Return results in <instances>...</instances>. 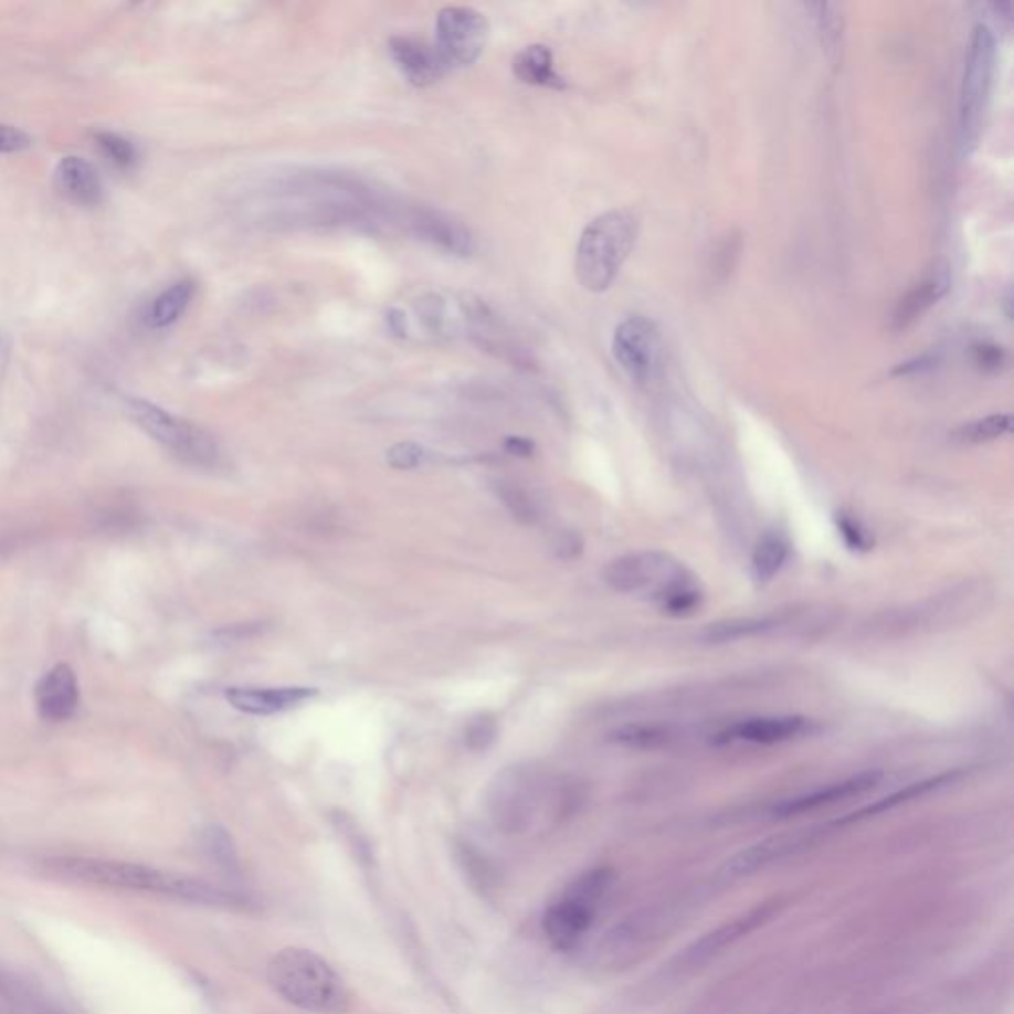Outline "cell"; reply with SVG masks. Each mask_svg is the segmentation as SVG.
I'll return each mask as SVG.
<instances>
[{"label":"cell","instance_id":"1","mask_svg":"<svg viewBox=\"0 0 1014 1014\" xmlns=\"http://www.w3.org/2000/svg\"><path fill=\"white\" fill-rule=\"evenodd\" d=\"M44 870L57 880L102 886L114 890L141 891L163 896L169 900L189 901L209 908L242 909L249 900L236 891L214 886L182 874L159 870L134 862L102 860V858H52Z\"/></svg>","mask_w":1014,"mask_h":1014},{"label":"cell","instance_id":"2","mask_svg":"<svg viewBox=\"0 0 1014 1014\" xmlns=\"http://www.w3.org/2000/svg\"><path fill=\"white\" fill-rule=\"evenodd\" d=\"M268 983L286 1003L306 1013L347 1014L351 1008L344 976L311 949H279L270 959Z\"/></svg>","mask_w":1014,"mask_h":1014},{"label":"cell","instance_id":"3","mask_svg":"<svg viewBox=\"0 0 1014 1014\" xmlns=\"http://www.w3.org/2000/svg\"><path fill=\"white\" fill-rule=\"evenodd\" d=\"M638 230V216L626 209L604 212L584 226L577 244L574 272L587 292L603 294L613 286L636 244Z\"/></svg>","mask_w":1014,"mask_h":1014},{"label":"cell","instance_id":"4","mask_svg":"<svg viewBox=\"0 0 1014 1014\" xmlns=\"http://www.w3.org/2000/svg\"><path fill=\"white\" fill-rule=\"evenodd\" d=\"M613 886L614 872L611 868H593L577 876L563 894L547 906L541 919V928L551 948L563 953L579 948L593 928L594 919Z\"/></svg>","mask_w":1014,"mask_h":1014},{"label":"cell","instance_id":"5","mask_svg":"<svg viewBox=\"0 0 1014 1014\" xmlns=\"http://www.w3.org/2000/svg\"><path fill=\"white\" fill-rule=\"evenodd\" d=\"M536 769L506 767L489 786L488 811L494 826L507 836H521L546 813L549 794Z\"/></svg>","mask_w":1014,"mask_h":1014},{"label":"cell","instance_id":"6","mask_svg":"<svg viewBox=\"0 0 1014 1014\" xmlns=\"http://www.w3.org/2000/svg\"><path fill=\"white\" fill-rule=\"evenodd\" d=\"M125 406L135 424L167 451L172 452L177 458L204 468H211L221 458L216 441L191 421L144 399H127Z\"/></svg>","mask_w":1014,"mask_h":1014},{"label":"cell","instance_id":"7","mask_svg":"<svg viewBox=\"0 0 1014 1014\" xmlns=\"http://www.w3.org/2000/svg\"><path fill=\"white\" fill-rule=\"evenodd\" d=\"M995 72V36L986 24H976L967 49L965 74L961 86L959 117H961V144L965 154L975 149L985 125L986 107L991 99Z\"/></svg>","mask_w":1014,"mask_h":1014},{"label":"cell","instance_id":"8","mask_svg":"<svg viewBox=\"0 0 1014 1014\" xmlns=\"http://www.w3.org/2000/svg\"><path fill=\"white\" fill-rule=\"evenodd\" d=\"M603 581L616 593H652L661 603L664 596L684 584L694 583V577L676 557L662 551H641L619 557L604 567Z\"/></svg>","mask_w":1014,"mask_h":1014},{"label":"cell","instance_id":"9","mask_svg":"<svg viewBox=\"0 0 1014 1014\" xmlns=\"http://www.w3.org/2000/svg\"><path fill=\"white\" fill-rule=\"evenodd\" d=\"M489 22L482 12L469 7H444L436 17V42L444 64L451 67L474 64L486 50Z\"/></svg>","mask_w":1014,"mask_h":1014},{"label":"cell","instance_id":"10","mask_svg":"<svg viewBox=\"0 0 1014 1014\" xmlns=\"http://www.w3.org/2000/svg\"><path fill=\"white\" fill-rule=\"evenodd\" d=\"M613 355L622 371L636 384H648L661 371L662 339L658 327L644 316L626 317L614 329Z\"/></svg>","mask_w":1014,"mask_h":1014},{"label":"cell","instance_id":"11","mask_svg":"<svg viewBox=\"0 0 1014 1014\" xmlns=\"http://www.w3.org/2000/svg\"><path fill=\"white\" fill-rule=\"evenodd\" d=\"M884 773L881 771H866L858 775L844 779L833 785L821 786L809 793L796 794L791 799H785L771 809V814L775 818H791L799 814L814 813L823 806H833L836 803H843L848 799H856L862 794L870 793L876 786L880 785Z\"/></svg>","mask_w":1014,"mask_h":1014},{"label":"cell","instance_id":"12","mask_svg":"<svg viewBox=\"0 0 1014 1014\" xmlns=\"http://www.w3.org/2000/svg\"><path fill=\"white\" fill-rule=\"evenodd\" d=\"M775 911V901H767V904H761V906L751 908L749 911H746V913L737 916V918L731 919L728 923H723V926H719V928L714 929V931H709L704 938L694 941V943L686 949V953L682 955L684 965L698 967L708 963L709 959L716 958L723 949H728L729 946H733V943L743 938V936L759 928V926L771 918Z\"/></svg>","mask_w":1014,"mask_h":1014},{"label":"cell","instance_id":"13","mask_svg":"<svg viewBox=\"0 0 1014 1014\" xmlns=\"http://www.w3.org/2000/svg\"><path fill=\"white\" fill-rule=\"evenodd\" d=\"M813 841V833H789L771 836L761 843L749 846L746 851L737 852L731 860L726 862L721 876L729 880L736 878H746L759 870H765L767 866L783 860L786 856H793L794 852L803 851Z\"/></svg>","mask_w":1014,"mask_h":1014},{"label":"cell","instance_id":"14","mask_svg":"<svg viewBox=\"0 0 1014 1014\" xmlns=\"http://www.w3.org/2000/svg\"><path fill=\"white\" fill-rule=\"evenodd\" d=\"M389 52L402 76L414 86H431L448 72V66L444 64L439 50L434 49V44H426L424 40L394 36L389 42Z\"/></svg>","mask_w":1014,"mask_h":1014},{"label":"cell","instance_id":"15","mask_svg":"<svg viewBox=\"0 0 1014 1014\" xmlns=\"http://www.w3.org/2000/svg\"><path fill=\"white\" fill-rule=\"evenodd\" d=\"M36 708L49 721H66L80 706V686L74 670L67 664H57L36 684Z\"/></svg>","mask_w":1014,"mask_h":1014},{"label":"cell","instance_id":"16","mask_svg":"<svg viewBox=\"0 0 1014 1014\" xmlns=\"http://www.w3.org/2000/svg\"><path fill=\"white\" fill-rule=\"evenodd\" d=\"M813 721L799 718V716H779V718H753L739 721L736 726L726 729L719 741L731 743H756V746H775L785 743L791 739L804 736L811 731Z\"/></svg>","mask_w":1014,"mask_h":1014},{"label":"cell","instance_id":"17","mask_svg":"<svg viewBox=\"0 0 1014 1014\" xmlns=\"http://www.w3.org/2000/svg\"><path fill=\"white\" fill-rule=\"evenodd\" d=\"M317 689L297 688H229L226 699L230 706L250 716H274L279 711L296 708L316 696Z\"/></svg>","mask_w":1014,"mask_h":1014},{"label":"cell","instance_id":"18","mask_svg":"<svg viewBox=\"0 0 1014 1014\" xmlns=\"http://www.w3.org/2000/svg\"><path fill=\"white\" fill-rule=\"evenodd\" d=\"M951 286L949 266L936 264L926 278L911 287L906 296L901 297L891 317V327L896 331H904L913 326L921 316L938 304L941 297L948 294Z\"/></svg>","mask_w":1014,"mask_h":1014},{"label":"cell","instance_id":"19","mask_svg":"<svg viewBox=\"0 0 1014 1014\" xmlns=\"http://www.w3.org/2000/svg\"><path fill=\"white\" fill-rule=\"evenodd\" d=\"M57 189L66 194L70 201L82 207H97L104 201V184L96 169L86 159L67 155L62 157L54 171Z\"/></svg>","mask_w":1014,"mask_h":1014},{"label":"cell","instance_id":"20","mask_svg":"<svg viewBox=\"0 0 1014 1014\" xmlns=\"http://www.w3.org/2000/svg\"><path fill=\"white\" fill-rule=\"evenodd\" d=\"M411 224L422 240H429L434 246L446 250L456 256H469L474 250V239L468 229L451 216L434 211H419L412 214Z\"/></svg>","mask_w":1014,"mask_h":1014},{"label":"cell","instance_id":"21","mask_svg":"<svg viewBox=\"0 0 1014 1014\" xmlns=\"http://www.w3.org/2000/svg\"><path fill=\"white\" fill-rule=\"evenodd\" d=\"M514 74L529 86L564 89L567 82L556 70L553 52L543 44H531L514 57Z\"/></svg>","mask_w":1014,"mask_h":1014},{"label":"cell","instance_id":"22","mask_svg":"<svg viewBox=\"0 0 1014 1014\" xmlns=\"http://www.w3.org/2000/svg\"><path fill=\"white\" fill-rule=\"evenodd\" d=\"M194 289L197 286L192 279H181L167 287L147 307V314H145L147 326L151 329H165V327H171L175 321H179L182 314L187 311V307L191 306Z\"/></svg>","mask_w":1014,"mask_h":1014},{"label":"cell","instance_id":"23","mask_svg":"<svg viewBox=\"0 0 1014 1014\" xmlns=\"http://www.w3.org/2000/svg\"><path fill=\"white\" fill-rule=\"evenodd\" d=\"M201 848L204 858L211 862L212 868L221 874L224 880L236 884L242 880L236 844L222 826H209L201 834Z\"/></svg>","mask_w":1014,"mask_h":1014},{"label":"cell","instance_id":"24","mask_svg":"<svg viewBox=\"0 0 1014 1014\" xmlns=\"http://www.w3.org/2000/svg\"><path fill=\"white\" fill-rule=\"evenodd\" d=\"M789 553H791V546L783 534L769 531L761 537L751 556V569H753L757 581L769 583L771 579H775L777 574L781 573V569L785 567Z\"/></svg>","mask_w":1014,"mask_h":1014},{"label":"cell","instance_id":"25","mask_svg":"<svg viewBox=\"0 0 1014 1014\" xmlns=\"http://www.w3.org/2000/svg\"><path fill=\"white\" fill-rule=\"evenodd\" d=\"M775 624L777 622L771 619H728V621L708 624L704 631L699 632V638L706 644L746 641V638H756L765 632L773 631Z\"/></svg>","mask_w":1014,"mask_h":1014},{"label":"cell","instance_id":"26","mask_svg":"<svg viewBox=\"0 0 1014 1014\" xmlns=\"http://www.w3.org/2000/svg\"><path fill=\"white\" fill-rule=\"evenodd\" d=\"M959 773H948V775L933 777V779H928V781H921V783H913V785L906 786L900 793H894L888 799H881L876 804H870L866 809H862L858 813L851 814L848 818H844L843 823H852V821H858V818H864V816H872V814L884 813V811H890L894 806L898 804L909 803V801H916L919 796L923 794L933 793L938 791L941 786L951 785L953 781H958Z\"/></svg>","mask_w":1014,"mask_h":1014},{"label":"cell","instance_id":"27","mask_svg":"<svg viewBox=\"0 0 1014 1014\" xmlns=\"http://www.w3.org/2000/svg\"><path fill=\"white\" fill-rule=\"evenodd\" d=\"M806 9L813 12L826 56L831 62H836L841 54V46H843V19L838 14V7L831 2H813V4H806Z\"/></svg>","mask_w":1014,"mask_h":1014},{"label":"cell","instance_id":"28","mask_svg":"<svg viewBox=\"0 0 1014 1014\" xmlns=\"http://www.w3.org/2000/svg\"><path fill=\"white\" fill-rule=\"evenodd\" d=\"M1013 429V419L1008 414H991L985 419L969 422L955 432V439L967 444H983L1005 436Z\"/></svg>","mask_w":1014,"mask_h":1014},{"label":"cell","instance_id":"29","mask_svg":"<svg viewBox=\"0 0 1014 1014\" xmlns=\"http://www.w3.org/2000/svg\"><path fill=\"white\" fill-rule=\"evenodd\" d=\"M496 494L499 501L506 506L507 511L516 517L519 524H536L539 519V509L536 501L527 494L526 489L519 488L511 482H498L496 484Z\"/></svg>","mask_w":1014,"mask_h":1014},{"label":"cell","instance_id":"30","mask_svg":"<svg viewBox=\"0 0 1014 1014\" xmlns=\"http://www.w3.org/2000/svg\"><path fill=\"white\" fill-rule=\"evenodd\" d=\"M611 741L619 746L631 747V749H656L670 741V733L668 729L656 728V726H626V728L616 729L611 736Z\"/></svg>","mask_w":1014,"mask_h":1014},{"label":"cell","instance_id":"31","mask_svg":"<svg viewBox=\"0 0 1014 1014\" xmlns=\"http://www.w3.org/2000/svg\"><path fill=\"white\" fill-rule=\"evenodd\" d=\"M96 144L102 149V154L106 155L107 159L119 169H134L139 161V154L135 145L129 139H125L124 135L114 134V131H97Z\"/></svg>","mask_w":1014,"mask_h":1014},{"label":"cell","instance_id":"32","mask_svg":"<svg viewBox=\"0 0 1014 1014\" xmlns=\"http://www.w3.org/2000/svg\"><path fill=\"white\" fill-rule=\"evenodd\" d=\"M498 739V723L496 719L489 718V716H479V718H474L468 723L466 728V733H464V741L466 746L472 751H488L489 747L496 743Z\"/></svg>","mask_w":1014,"mask_h":1014},{"label":"cell","instance_id":"33","mask_svg":"<svg viewBox=\"0 0 1014 1014\" xmlns=\"http://www.w3.org/2000/svg\"><path fill=\"white\" fill-rule=\"evenodd\" d=\"M739 252H741V236L739 234H729V236L719 242L718 250L714 254V262H711L714 278H728L729 274L736 268Z\"/></svg>","mask_w":1014,"mask_h":1014},{"label":"cell","instance_id":"34","mask_svg":"<svg viewBox=\"0 0 1014 1014\" xmlns=\"http://www.w3.org/2000/svg\"><path fill=\"white\" fill-rule=\"evenodd\" d=\"M424 448L414 442H397L387 451V462L394 469H414L424 462Z\"/></svg>","mask_w":1014,"mask_h":1014},{"label":"cell","instance_id":"35","mask_svg":"<svg viewBox=\"0 0 1014 1014\" xmlns=\"http://www.w3.org/2000/svg\"><path fill=\"white\" fill-rule=\"evenodd\" d=\"M458 854L460 860L464 864V868H466L469 876L474 880H478L482 888H489V881L494 878L492 864L486 858H482V854L476 848L468 846V844H462Z\"/></svg>","mask_w":1014,"mask_h":1014},{"label":"cell","instance_id":"36","mask_svg":"<svg viewBox=\"0 0 1014 1014\" xmlns=\"http://www.w3.org/2000/svg\"><path fill=\"white\" fill-rule=\"evenodd\" d=\"M32 145V137L14 125L0 124V155L20 154Z\"/></svg>","mask_w":1014,"mask_h":1014},{"label":"cell","instance_id":"37","mask_svg":"<svg viewBox=\"0 0 1014 1014\" xmlns=\"http://www.w3.org/2000/svg\"><path fill=\"white\" fill-rule=\"evenodd\" d=\"M836 524H838V531H841V536L844 537L846 546L851 547V549H858V551L870 549V536L862 529L858 521H854V519L848 516H841L836 519Z\"/></svg>","mask_w":1014,"mask_h":1014},{"label":"cell","instance_id":"38","mask_svg":"<svg viewBox=\"0 0 1014 1014\" xmlns=\"http://www.w3.org/2000/svg\"><path fill=\"white\" fill-rule=\"evenodd\" d=\"M973 359H975V365L981 371L993 373V371H999L1005 363V351L1001 347H996V345H976L975 349H973Z\"/></svg>","mask_w":1014,"mask_h":1014},{"label":"cell","instance_id":"39","mask_svg":"<svg viewBox=\"0 0 1014 1014\" xmlns=\"http://www.w3.org/2000/svg\"><path fill=\"white\" fill-rule=\"evenodd\" d=\"M444 304H442L441 297L431 296L421 302V317L424 321V326L432 329V331H439L442 327V321H444Z\"/></svg>","mask_w":1014,"mask_h":1014},{"label":"cell","instance_id":"40","mask_svg":"<svg viewBox=\"0 0 1014 1014\" xmlns=\"http://www.w3.org/2000/svg\"><path fill=\"white\" fill-rule=\"evenodd\" d=\"M556 549L557 556L561 557V559H574L581 553L583 543H581V537H577L574 534H564V536L559 537Z\"/></svg>","mask_w":1014,"mask_h":1014},{"label":"cell","instance_id":"41","mask_svg":"<svg viewBox=\"0 0 1014 1014\" xmlns=\"http://www.w3.org/2000/svg\"><path fill=\"white\" fill-rule=\"evenodd\" d=\"M936 363H938V357H936V355H921V357H916L913 361H908V363H901L900 367H896V369H894V374L918 373V371H923V369H931Z\"/></svg>","mask_w":1014,"mask_h":1014},{"label":"cell","instance_id":"42","mask_svg":"<svg viewBox=\"0 0 1014 1014\" xmlns=\"http://www.w3.org/2000/svg\"><path fill=\"white\" fill-rule=\"evenodd\" d=\"M506 451L514 456H531L534 454V442L521 439V436H511L506 441Z\"/></svg>","mask_w":1014,"mask_h":1014},{"label":"cell","instance_id":"43","mask_svg":"<svg viewBox=\"0 0 1014 1014\" xmlns=\"http://www.w3.org/2000/svg\"><path fill=\"white\" fill-rule=\"evenodd\" d=\"M9 357H10V339L4 331H0V379L2 374L7 371L9 367Z\"/></svg>","mask_w":1014,"mask_h":1014}]
</instances>
